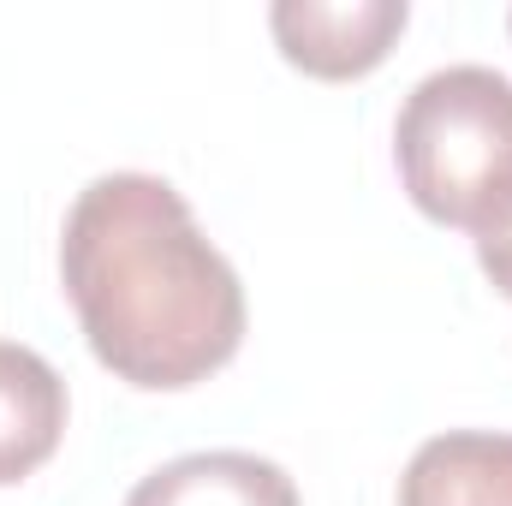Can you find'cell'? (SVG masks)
<instances>
[{
	"instance_id": "cell-1",
	"label": "cell",
	"mask_w": 512,
	"mask_h": 506,
	"mask_svg": "<svg viewBox=\"0 0 512 506\" xmlns=\"http://www.w3.org/2000/svg\"><path fill=\"white\" fill-rule=\"evenodd\" d=\"M60 280L90 352L149 393L209 381L245 340V286L233 262L155 173H102L78 191L60 239Z\"/></svg>"
},
{
	"instance_id": "cell-2",
	"label": "cell",
	"mask_w": 512,
	"mask_h": 506,
	"mask_svg": "<svg viewBox=\"0 0 512 506\" xmlns=\"http://www.w3.org/2000/svg\"><path fill=\"white\" fill-rule=\"evenodd\" d=\"M393 161L429 221L483 233L512 197V78L489 66L429 72L399 108Z\"/></svg>"
},
{
	"instance_id": "cell-3",
	"label": "cell",
	"mask_w": 512,
	"mask_h": 506,
	"mask_svg": "<svg viewBox=\"0 0 512 506\" xmlns=\"http://www.w3.org/2000/svg\"><path fill=\"white\" fill-rule=\"evenodd\" d=\"M405 18V0H280L268 12V30L298 72L346 84L382 66Z\"/></svg>"
},
{
	"instance_id": "cell-4",
	"label": "cell",
	"mask_w": 512,
	"mask_h": 506,
	"mask_svg": "<svg viewBox=\"0 0 512 506\" xmlns=\"http://www.w3.org/2000/svg\"><path fill=\"white\" fill-rule=\"evenodd\" d=\"M399 506H512V435L453 429L411 453Z\"/></svg>"
},
{
	"instance_id": "cell-5",
	"label": "cell",
	"mask_w": 512,
	"mask_h": 506,
	"mask_svg": "<svg viewBox=\"0 0 512 506\" xmlns=\"http://www.w3.org/2000/svg\"><path fill=\"white\" fill-rule=\"evenodd\" d=\"M66 435V381L30 346H0V483H24Z\"/></svg>"
},
{
	"instance_id": "cell-6",
	"label": "cell",
	"mask_w": 512,
	"mask_h": 506,
	"mask_svg": "<svg viewBox=\"0 0 512 506\" xmlns=\"http://www.w3.org/2000/svg\"><path fill=\"white\" fill-rule=\"evenodd\" d=\"M126 506H298L292 477L256 453H185L149 471Z\"/></svg>"
},
{
	"instance_id": "cell-7",
	"label": "cell",
	"mask_w": 512,
	"mask_h": 506,
	"mask_svg": "<svg viewBox=\"0 0 512 506\" xmlns=\"http://www.w3.org/2000/svg\"><path fill=\"white\" fill-rule=\"evenodd\" d=\"M477 262H483V274L495 280V292L512 298V197L483 221V233H477Z\"/></svg>"
}]
</instances>
